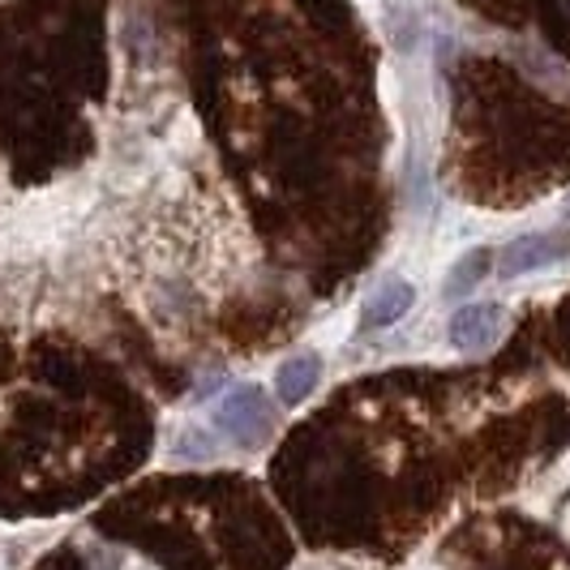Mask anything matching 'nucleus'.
Returning <instances> with one entry per match:
<instances>
[{
	"instance_id": "f257e3e1",
	"label": "nucleus",
	"mask_w": 570,
	"mask_h": 570,
	"mask_svg": "<svg viewBox=\"0 0 570 570\" xmlns=\"http://www.w3.org/2000/svg\"><path fill=\"white\" fill-rule=\"evenodd\" d=\"M215 425L232 433L240 446H262L275 433L279 416L257 386H232L228 395L215 403Z\"/></svg>"
},
{
	"instance_id": "f03ea898",
	"label": "nucleus",
	"mask_w": 570,
	"mask_h": 570,
	"mask_svg": "<svg viewBox=\"0 0 570 570\" xmlns=\"http://www.w3.org/2000/svg\"><path fill=\"white\" fill-rule=\"evenodd\" d=\"M562 257H570V232H562V236H519L498 254V275L519 279V275L541 271V266L562 262Z\"/></svg>"
},
{
	"instance_id": "7ed1b4c3",
	"label": "nucleus",
	"mask_w": 570,
	"mask_h": 570,
	"mask_svg": "<svg viewBox=\"0 0 570 570\" xmlns=\"http://www.w3.org/2000/svg\"><path fill=\"white\" fill-rule=\"evenodd\" d=\"M502 335V309L498 305H459L451 317V343L459 352H485Z\"/></svg>"
},
{
	"instance_id": "20e7f679",
	"label": "nucleus",
	"mask_w": 570,
	"mask_h": 570,
	"mask_svg": "<svg viewBox=\"0 0 570 570\" xmlns=\"http://www.w3.org/2000/svg\"><path fill=\"white\" fill-rule=\"evenodd\" d=\"M412 305H416V287L407 284V279H382V284L365 296L361 322H365L370 331H377V326H395Z\"/></svg>"
},
{
	"instance_id": "39448f33",
	"label": "nucleus",
	"mask_w": 570,
	"mask_h": 570,
	"mask_svg": "<svg viewBox=\"0 0 570 570\" xmlns=\"http://www.w3.org/2000/svg\"><path fill=\"white\" fill-rule=\"evenodd\" d=\"M317 377H322V361H317L314 352L287 356L284 365H279V377H275V395H279L284 407H296L301 400H309V395H314Z\"/></svg>"
},
{
	"instance_id": "423d86ee",
	"label": "nucleus",
	"mask_w": 570,
	"mask_h": 570,
	"mask_svg": "<svg viewBox=\"0 0 570 570\" xmlns=\"http://www.w3.org/2000/svg\"><path fill=\"white\" fill-rule=\"evenodd\" d=\"M489 266H493V249H472V254H463L455 262V271L446 275V287H442V296L446 301H468L476 287H481V279L489 275Z\"/></svg>"
},
{
	"instance_id": "0eeeda50",
	"label": "nucleus",
	"mask_w": 570,
	"mask_h": 570,
	"mask_svg": "<svg viewBox=\"0 0 570 570\" xmlns=\"http://www.w3.org/2000/svg\"><path fill=\"white\" fill-rule=\"evenodd\" d=\"M215 455H219V446H215L210 433H202V429H185V433L171 442V459H180V463H210Z\"/></svg>"
},
{
	"instance_id": "6e6552de",
	"label": "nucleus",
	"mask_w": 570,
	"mask_h": 570,
	"mask_svg": "<svg viewBox=\"0 0 570 570\" xmlns=\"http://www.w3.org/2000/svg\"><path fill=\"white\" fill-rule=\"evenodd\" d=\"M562 215H567V224H570V202H567V210H562Z\"/></svg>"
}]
</instances>
